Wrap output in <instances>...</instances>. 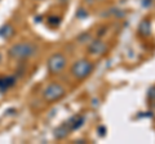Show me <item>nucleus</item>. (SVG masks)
Wrapping results in <instances>:
<instances>
[{"instance_id": "dca6fc26", "label": "nucleus", "mask_w": 155, "mask_h": 144, "mask_svg": "<svg viewBox=\"0 0 155 144\" xmlns=\"http://www.w3.org/2000/svg\"><path fill=\"white\" fill-rule=\"evenodd\" d=\"M0 62H2V53H0Z\"/></svg>"}, {"instance_id": "9d476101", "label": "nucleus", "mask_w": 155, "mask_h": 144, "mask_svg": "<svg viewBox=\"0 0 155 144\" xmlns=\"http://www.w3.org/2000/svg\"><path fill=\"white\" fill-rule=\"evenodd\" d=\"M70 133H71V131H70V129L67 127L65 124H62L61 126H58L56 130H54V136L61 140V139H65Z\"/></svg>"}, {"instance_id": "ddd939ff", "label": "nucleus", "mask_w": 155, "mask_h": 144, "mask_svg": "<svg viewBox=\"0 0 155 144\" xmlns=\"http://www.w3.org/2000/svg\"><path fill=\"white\" fill-rule=\"evenodd\" d=\"M76 16H78V18H85L87 16H88V13H87L83 8H80L79 11L76 12Z\"/></svg>"}, {"instance_id": "9b49d317", "label": "nucleus", "mask_w": 155, "mask_h": 144, "mask_svg": "<svg viewBox=\"0 0 155 144\" xmlns=\"http://www.w3.org/2000/svg\"><path fill=\"white\" fill-rule=\"evenodd\" d=\"M48 25L52 26V27H57V26H60V23H61V18L60 17H57V16H51V17H48Z\"/></svg>"}, {"instance_id": "20e7f679", "label": "nucleus", "mask_w": 155, "mask_h": 144, "mask_svg": "<svg viewBox=\"0 0 155 144\" xmlns=\"http://www.w3.org/2000/svg\"><path fill=\"white\" fill-rule=\"evenodd\" d=\"M65 93H66V90L61 84L53 83V84H49L43 90V98L47 102L52 103V102H56V100L61 99L65 95Z\"/></svg>"}, {"instance_id": "6e6552de", "label": "nucleus", "mask_w": 155, "mask_h": 144, "mask_svg": "<svg viewBox=\"0 0 155 144\" xmlns=\"http://www.w3.org/2000/svg\"><path fill=\"white\" fill-rule=\"evenodd\" d=\"M138 33L143 37H147L151 35V22L150 20H143L138 25Z\"/></svg>"}, {"instance_id": "4468645a", "label": "nucleus", "mask_w": 155, "mask_h": 144, "mask_svg": "<svg viewBox=\"0 0 155 144\" xmlns=\"http://www.w3.org/2000/svg\"><path fill=\"white\" fill-rule=\"evenodd\" d=\"M149 98L150 99H155V86L149 89Z\"/></svg>"}, {"instance_id": "f257e3e1", "label": "nucleus", "mask_w": 155, "mask_h": 144, "mask_svg": "<svg viewBox=\"0 0 155 144\" xmlns=\"http://www.w3.org/2000/svg\"><path fill=\"white\" fill-rule=\"evenodd\" d=\"M38 48L32 42H17L9 48V55L14 59H26L36 53Z\"/></svg>"}, {"instance_id": "f03ea898", "label": "nucleus", "mask_w": 155, "mask_h": 144, "mask_svg": "<svg viewBox=\"0 0 155 144\" xmlns=\"http://www.w3.org/2000/svg\"><path fill=\"white\" fill-rule=\"evenodd\" d=\"M94 70V66L91 61L88 59H80V61H76L74 64L71 67V74L75 79L78 80H83L85 77L92 74V71Z\"/></svg>"}, {"instance_id": "f8f14e48", "label": "nucleus", "mask_w": 155, "mask_h": 144, "mask_svg": "<svg viewBox=\"0 0 155 144\" xmlns=\"http://www.w3.org/2000/svg\"><path fill=\"white\" fill-rule=\"evenodd\" d=\"M91 39H92V36H91V33H88V32H84V33H81V35L78 36V41L79 42L91 41Z\"/></svg>"}, {"instance_id": "2eb2a0df", "label": "nucleus", "mask_w": 155, "mask_h": 144, "mask_svg": "<svg viewBox=\"0 0 155 144\" xmlns=\"http://www.w3.org/2000/svg\"><path fill=\"white\" fill-rule=\"evenodd\" d=\"M98 130L101 131V135L104 136V135H105V131H106V129H105L104 126H101V127H98Z\"/></svg>"}, {"instance_id": "1a4fd4ad", "label": "nucleus", "mask_w": 155, "mask_h": 144, "mask_svg": "<svg viewBox=\"0 0 155 144\" xmlns=\"http://www.w3.org/2000/svg\"><path fill=\"white\" fill-rule=\"evenodd\" d=\"M14 33V28L11 23H5V25H3L0 27V37L2 39H9V37H12Z\"/></svg>"}, {"instance_id": "39448f33", "label": "nucleus", "mask_w": 155, "mask_h": 144, "mask_svg": "<svg viewBox=\"0 0 155 144\" xmlns=\"http://www.w3.org/2000/svg\"><path fill=\"white\" fill-rule=\"evenodd\" d=\"M107 52V45L102 40H93L88 46V53L92 55H104Z\"/></svg>"}, {"instance_id": "7ed1b4c3", "label": "nucleus", "mask_w": 155, "mask_h": 144, "mask_svg": "<svg viewBox=\"0 0 155 144\" xmlns=\"http://www.w3.org/2000/svg\"><path fill=\"white\" fill-rule=\"evenodd\" d=\"M66 62H67V59L62 53H54V54H52L47 62V67H48L49 74H52V75L61 74L66 66Z\"/></svg>"}, {"instance_id": "423d86ee", "label": "nucleus", "mask_w": 155, "mask_h": 144, "mask_svg": "<svg viewBox=\"0 0 155 144\" xmlns=\"http://www.w3.org/2000/svg\"><path fill=\"white\" fill-rule=\"evenodd\" d=\"M84 121H85L84 116H81V114H75V116H71L64 124L70 129V131H74V130H78V129H80L81 126H83Z\"/></svg>"}, {"instance_id": "0eeeda50", "label": "nucleus", "mask_w": 155, "mask_h": 144, "mask_svg": "<svg viewBox=\"0 0 155 144\" xmlns=\"http://www.w3.org/2000/svg\"><path fill=\"white\" fill-rule=\"evenodd\" d=\"M16 84V77L13 76H3L0 77V92H7L8 89H11L12 86Z\"/></svg>"}]
</instances>
